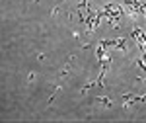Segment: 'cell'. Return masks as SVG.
Here are the masks:
<instances>
[{
	"mask_svg": "<svg viewBox=\"0 0 146 123\" xmlns=\"http://www.w3.org/2000/svg\"><path fill=\"white\" fill-rule=\"evenodd\" d=\"M98 98H100V102L103 104V106H107V108H111V106H113L111 100H107V98H103V96H98Z\"/></svg>",
	"mask_w": 146,
	"mask_h": 123,
	"instance_id": "6da1fadb",
	"label": "cell"
}]
</instances>
